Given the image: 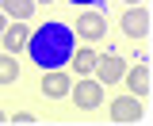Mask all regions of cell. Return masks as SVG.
Instances as JSON below:
<instances>
[{
	"label": "cell",
	"mask_w": 153,
	"mask_h": 126,
	"mask_svg": "<svg viewBox=\"0 0 153 126\" xmlns=\"http://www.w3.org/2000/svg\"><path fill=\"white\" fill-rule=\"evenodd\" d=\"M27 57L35 61L38 69H65L69 65V57H73L76 50V35L69 23H61V19H50V23H42V27H35L31 31V38H27Z\"/></svg>",
	"instance_id": "1"
},
{
	"label": "cell",
	"mask_w": 153,
	"mask_h": 126,
	"mask_svg": "<svg viewBox=\"0 0 153 126\" xmlns=\"http://www.w3.org/2000/svg\"><path fill=\"white\" fill-rule=\"evenodd\" d=\"M69 99L80 111H96L103 103V84L96 76H76V84H69Z\"/></svg>",
	"instance_id": "2"
},
{
	"label": "cell",
	"mask_w": 153,
	"mask_h": 126,
	"mask_svg": "<svg viewBox=\"0 0 153 126\" xmlns=\"http://www.w3.org/2000/svg\"><path fill=\"white\" fill-rule=\"evenodd\" d=\"M149 8L146 4H126V12H123V19H119V27H123V35L126 38H149Z\"/></svg>",
	"instance_id": "3"
},
{
	"label": "cell",
	"mask_w": 153,
	"mask_h": 126,
	"mask_svg": "<svg viewBox=\"0 0 153 126\" xmlns=\"http://www.w3.org/2000/svg\"><path fill=\"white\" fill-rule=\"evenodd\" d=\"M107 119L111 122H142L146 119V107H142L138 96H119V99H111V107H107Z\"/></svg>",
	"instance_id": "4"
},
{
	"label": "cell",
	"mask_w": 153,
	"mask_h": 126,
	"mask_svg": "<svg viewBox=\"0 0 153 126\" xmlns=\"http://www.w3.org/2000/svg\"><path fill=\"white\" fill-rule=\"evenodd\" d=\"M73 35L88 38V42L103 38V35H107V16H103V12H96V8L80 12V16H76V23H73Z\"/></svg>",
	"instance_id": "5"
},
{
	"label": "cell",
	"mask_w": 153,
	"mask_h": 126,
	"mask_svg": "<svg viewBox=\"0 0 153 126\" xmlns=\"http://www.w3.org/2000/svg\"><path fill=\"white\" fill-rule=\"evenodd\" d=\"M92 73H96V80L107 88V84H115V80H123V73H126V61L115 54V50H107V54H100V57H96V69H92Z\"/></svg>",
	"instance_id": "6"
},
{
	"label": "cell",
	"mask_w": 153,
	"mask_h": 126,
	"mask_svg": "<svg viewBox=\"0 0 153 126\" xmlns=\"http://www.w3.org/2000/svg\"><path fill=\"white\" fill-rule=\"evenodd\" d=\"M27 38H31V27H27V19H12L4 31H0V42H4V50L8 54H23V46H27Z\"/></svg>",
	"instance_id": "7"
},
{
	"label": "cell",
	"mask_w": 153,
	"mask_h": 126,
	"mask_svg": "<svg viewBox=\"0 0 153 126\" xmlns=\"http://www.w3.org/2000/svg\"><path fill=\"white\" fill-rule=\"evenodd\" d=\"M69 84H73V80H69V73H65V69H46L38 88H42L46 99H65V96H69Z\"/></svg>",
	"instance_id": "8"
},
{
	"label": "cell",
	"mask_w": 153,
	"mask_h": 126,
	"mask_svg": "<svg viewBox=\"0 0 153 126\" xmlns=\"http://www.w3.org/2000/svg\"><path fill=\"white\" fill-rule=\"evenodd\" d=\"M123 80H126L130 96H138V99H146V96H149V88H153V73H149V65H146V61H138L134 69H126V73H123Z\"/></svg>",
	"instance_id": "9"
},
{
	"label": "cell",
	"mask_w": 153,
	"mask_h": 126,
	"mask_svg": "<svg viewBox=\"0 0 153 126\" xmlns=\"http://www.w3.org/2000/svg\"><path fill=\"white\" fill-rule=\"evenodd\" d=\"M96 50L92 46H80V50H73V57H69V65L76 69V76H92V69H96Z\"/></svg>",
	"instance_id": "10"
},
{
	"label": "cell",
	"mask_w": 153,
	"mask_h": 126,
	"mask_svg": "<svg viewBox=\"0 0 153 126\" xmlns=\"http://www.w3.org/2000/svg\"><path fill=\"white\" fill-rule=\"evenodd\" d=\"M35 8H38L35 0H0V12H4L8 19H31Z\"/></svg>",
	"instance_id": "11"
},
{
	"label": "cell",
	"mask_w": 153,
	"mask_h": 126,
	"mask_svg": "<svg viewBox=\"0 0 153 126\" xmlns=\"http://www.w3.org/2000/svg\"><path fill=\"white\" fill-rule=\"evenodd\" d=\"M19 80V61H16V54H0V88H12Z\"/></svg>",
	"instance_id": "12"
},
{
	"label": "cell",
	"mask_w": 153,
	"mask_h": 126,
	"mask_svg": "<svg viewBox=\"0 0 153 126\" xmlns=\"http://www.w3.org/2000/svg\"><path fill=\"white\" fill-rule=\"evenodd\" d=\"M8 122H16V126H31V122H38L31 111H16V119H8Z\"/></svg>",
	"instance_id": "13"
},
{
	"label": "cell",
	"mask_w": 153,
	"mask_h": 126,
	"mask_svg": "<svg viewBox=\"0 0 153 126\" xmlns=\"http://www.w3.org/2000/svg\"><path fill=\"white\" fill-rule=\"evenodd\" d=\"M73 8H88V4H96V0H69Z\"/></svg>",
	"instance_id": "14"
},
{
	"label": "cell",
	"mask_w": 153,
	"mask_h": 126,
	"mask_svg": "<svg viewBox=\"0 0 153 126\" xmlns=\"http://www.w3.org/2000/svg\"><path fill=\"white\" fill-rule=\"evenodd\" d=\"M4 27H8V16H4V12H0V31H4Z\"/></svg>",
	"instance_id": "15"
},
{
	"label": "cell",
	"mask_w": 153,
	"mask_h": 126,
	"mask_svg": "<svg viewBox=\"0 0 153 126\" xmlns=\"http://www.w3.org/2000/svg\"><path fill=\"white\" fill-rule=\"evenodd\" d=\"M123 4H146V0H123Z\"/></svg>",
	"instance_id": "16"
},
{
	"label": "cell",
	"mask_w": 153,
	"mask_h": 126,
	"mask_svg": "<svg viewBox=\"0 0 153 126\" xmlns=\"http://www.w3.org/2000/svg\"><path fill=\"white\" fill-rule=\"evenodd\" d=\"M0 122H8V115H4V111H0Z\"/></svg>",
	"instance_id": "17"
},
{
	"label": "cell",
	"mask_w": 153,
	"mask_h": 126,
	"mask_svg": "<svg viewBox=\"0 0 153 126\" xmlns=\"http://www.w3.org/2000/svg\"><path fill=\"white\" fill-rule=\"evenodd\" d=\"M35 4H54V0H35Z\"/></svg>",
	"instance_id": "18"
}]
</instances>
